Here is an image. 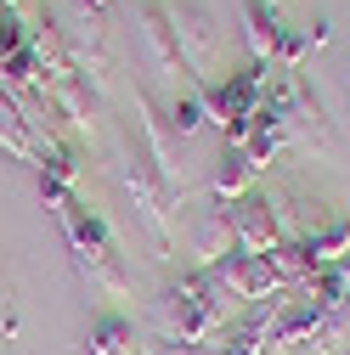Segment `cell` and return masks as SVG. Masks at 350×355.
<instances>
[{
    "label": "cell",
    "mask_w": 350,
    "mask_h": 355,
    "mask_svg": "<svg viewBox=\"0 0 350 355\" xmlns=\"http://www.w3.org/2000/svg\"><path fill=\"white\" fill-rule=\"evenodd\" d=\"M0 333H6V338L17 333V316H12V304H6V293H0Z\"/></svg>",
    "instance_id": "d6986e66"
},
{
    "label": "cell",
    "mask_w": 350,
    "mask_h": 355,
    "mask_svg": "<svg viewBox=\"0 0 350 355\" xmlns=\"http://www.w3.org/2000/svg\"><path fill=\"white\" fill-rule=\"evenodd\" d=\"M142 34H147V51H153L158 73H175V79H181V73H187V57H181V46H175V28H169V12H164V6H147V12H142Z\"/></svg>",
    "instance_id": "7c38bea8"
},
{
    "label": "cell",
    "mask_w": 350,
    "mask_h": 355,
    "mask_svg": "<svg viewBox=\"0 0 350 355\" xmlns=\"http://www.w3.org/2000/svg\"><path fill=\"white\" fill-rule=\"evenodd\" d=\"M339 271H344V282H350V254H344V259H339Z\"/></svg>",
    "instance_id": "44dd1931"
},
{
    "label": "cell",
    "mask_w": 350,
    "mask_h": 355,
    "mask_svg": "<svg viewBox=\"0 0 350 355\" xmlns=\"http://www.w3.org/2000/svg\"><path fill=\"white\" fill-rule=\"evenodd\" d=\"M169 12V28H175V46H181V57H187V73H198V85L209 79V68H215V17L198 6V0H181V6H164Z\"/></svg>",
    "instance_id": "8992f818"
},
{
    "label": "cell",
    "mask_w": 350,
    "mask_h": 355,
    "mask_svg": "<svg viewBox=\"0 0 350 355\" xmlns=\"http://www.w3.org/2000/svg\"><path fill=\"white\" fill-rule=\"evenodd\" d=\"M0 153L17 158V164H34V136H28V124L17 119L12 96H0Z\"/></svg>",
    "instance_id": "2e32d148"
},
{
    "label": "cell",
    "mask_w": 350,
    "mask_h": 355,
    "mask_svg": "<svg viewBox=\"0 0 350 355\" xmlns=\"http://www.w3.org/2000/svg\"><path fill=\"white\" fill-rule=\"evenodd\" d=\"M113 175H119V187H124L130 209H136L142 232L153 237V248H169V243H175V203H181V198L164 187V175L153 169V158H147V153H136V147H124Z\"/></svg>",
    "instance_id": "3957f363"
},
{
    "label": "cell",
    "mask_w": 350,
    "mask_h": 355,
    "mask_svg": "<svg viewBox=\"0 0 350 355\" xmlns=\"http://www.w3.org/2000/svg\"><path fill=\"white\" fill-rule=\"evenodd\" d=\"M51 214H57V226H62V237H68V254H74V265H79V277L91 282V288H102V293H113V299H124V293H130V271H124V254H119V243H113V232H108V220H102L97 209H85L74 192H68Z\"/></svg>",
    "instance_id": "6da1fadb"
},
{
    "label": "cell",
    "mask_w": 350,
    "mask_h": 355,
    "mask_svg": "<svg viewBox=\"0 0 350 355\" xmlns=\"http://www.w3.org/2000/svg\"><path fill=\"white\" fill-rule=\"evenodd\" d=\"M79 6H91V12H97V6H102V0H79Z\"/></svg>",
    "instance_id": "7402d4cb"
},
{
    "label": "cell",
    "mask_w": 350,
    "mask_h": 355,
    "mask_svg": "<svg viewBox=\"0 0 350 355\" xmlns=\"http://www.w3.org/2000/svg\"><path fill=\"white\" fill-rule=\"evenodd\" d=\"M46 96H51V107H57L74 130H91V124H97V102H91V91H85V79H79V73L46 79Z\"/></svg>",
    "instance_id": "4fadbf2b"
},
{
    "label": "cell",
    "mask_w": 350,
    "mask_h": 355,
    "mask_svg": "<svg viewBox=\"0 0 350 355\" xmlns=\"http://www.w3.org/2000/svg\"><path fill=\"white\" fill-rule=\"evenodd\" d=\"M187 237H192V254H198V265L209 271L215 259H226L232 248H238V237H232V220H226V203H209V209H198L192 214V226H187Z\"/></svg>",
    "instance_id": "ba28073f"
},
{
    "label": "cell",
    "mask_w": 350,
    "mask_h": 355,
    "mask_svg": "<svg viewBox=\"0 0 350 355\" xmlns=\"http://www.w3.org/2000/svg\"><path fill=\"white\" fill-rule=\"evenodd\" d=\"M226 220H232V237H238L243 254H272V248L283 243V232H277V209H272L266 192H243V198H232V203H226Z\"/></svg>",
    "instance_id": "52a82bcc"
},
{
    "label": "cell",
    "mask_w": 350,
    "mask_h": 355,
    "mask_svg": "<svg viewBox=\"0 0 350 355\" xmlns=\"http://www.w3.org/2000/svg\"><path fill=\"white\" fill-rule=\"evenodd\" d=\"M254 175H260V169L249 164V153L226 141V153L209 164V192H215V203H232V198L254 192Z\"/></svg>",
    "instance_id": "9c48e42d"
},
{
    "label": "cell",
    "mask_w": 350,
    "mask_h": 355,
    "mask_svg": "<svg viewBox=\"0 0 350 355\" xmlns=\"http://www.w3.org/2000/svg\"><path fill=\"white\" fill-rule=\"evenodd\" d=\"M203 91V107H209V119L226 130V141L238 147L243 141V130H249V119L260 113V102H266V62H243L238 73H226V79H203L198 85Z\"/></svg>",
    "instance_id": "277c9868"
},
{
    "label": "cell",
    "mask_w": 350,
    "mask_h": 355,
    "mask_svg": "<svg viewBox=\"0 0 350 355\" xmlns=\"http://www.w3.org/2000/svg\"><path fill=\"white\" fill-rule=\"evenodd\" d=\"M272 6H277V0H272Z\"/></svg>",
    "instance_id": "cb8c5ba5"
},
{
    "label": "cell",
    "mask_w": 350,
    "mask_h": 355,
    "mask_svg": "<svg viewBox=\"0 0 350 355\" xmlns=\"http://www.w3.org/2000/svg\"><path fill=\"white\" fill-rule=\"evenodd\" d=\"M243 28H249V57L272 68L277 40H283V17H277V6H272V0H243Z\"/></svg>",
    "instance_id": "30bf717a"
},
{
    "label": "cell",
    "mask_w": 350,
    "mask_h": 355,
    "mask_svg": "<svg viewBox=\"0 0 350 355\" xmlns=\"http://www.w3.org/2000/svg\"><path fill=\"white\" fill-rule=\"evenodd\" d=\"M158 322L164 333L158 338H175V344H215L226 333V293L215 288V277L203 271H187V277H175L164 293H158Z\"/></svg>",
    "instance_id": "7a4b0ae2"
},
{
    "label": "cell",
    "mask_w": 350,
    "mask_h": 355,
    "mask_svg": "<svg viewBox=\"0 0 350 355\" xmlns=\"http://www.w3.org/2000/svg\"><path fill=\"white\" fill-rule=\"evenodd\" d=\"M85 349L91 355H136V327H130V316L102 310L91 322V333H85Z\"/></svg>",
    "instance_id": "5bb4252c"
},
{
    "label": "cell",
    "mask_w": 350,
    "mask_h": 355,
    "mask_svg": "<svg viewBox=\"0 0 350 355\" xmlns=\"http://www.w3.org/2000/svg\"><path fill=\"white\" fill-rule=\"evenodd\" d=\"M339 355H350V338H344V349H339Z\"/></svg>",
    "instance_id": "603a6c76"
},
{
    "label": "cell",
    "mask_w": 350,
    "mask_h": 355,
    "mask_svg": "<svg viewBox=\"0 0 350 355\" xmlns=\"http://www.w3.org/2000/svg\"><path fill=\"white\" fill-rule=\"evenodd\" d=\"M305 254H311V265H317V271H322V265H339L344 254H350V214H322L317 220V226H311V237H305L299 243Z\"/></svg>",
    "instance_id": "8fae6325"
},
{
    "label": "cell",
    "mask_w": 350,
    "mask_h": 355,
    "mask_svg": "<svg viewBox=\"0 0 350 355\" xmlns=\"http://www.w3.org/2000/svg\"><path fill=\"white\" fill-rule=\"evenodd\" d=\"M209 277H215V288L226 293V304H266V299H283V282H277V271H272V259L266 254H243V248H232L226 259H215L209 265Z\"/></svg>",
    "instance_id": "5b68a950"
},
{
    "label": "cell",
    "mask_w": 350,
    "mask_h": 355,
    "mask_svg": "<svg viewBox=\"0 0 350 355\" xmlns=\"http://www.w3.org/2000/svg\"><path fill=\"white\" fill-rule=\"evenodd\" d=\"M169 124H175V136H181V141L192 136V130H203V124H209V107H203V91H198V85L169 102Z\"/></svg>",
    "instance_id": "e0dca14e"
},
{
    "label": "cell",
    "mask_w": 350,
    "mask_h": 355,
    "mask_svg": "<svg viewBox=\"0 0 350 355\" xmlns=\"http://www.w3.org/2000/svg\"><path fill=\"white\" fill-rule=\"evenodd\" d=\"M34 169L51 175V181H62V187H74V181H79V153H74L62 136H40V141H34Z\"/></svg>",
    "instance_id": "9a60e30c"
},
{
    "label": "cell",
    "mask_w": 350,
    "mask_h": 355,
    "mask_svg": "<svg viewBox=\"0 0 350 355\" xmlns=\"http://www.w3.org/2000/svg\"><path fill=\"white\" fill-rule=\"evenodd\" d=\"M0 6H6V12H17V6H28V0H0Z\"/></svg>",
    "instance_id": "ffe728a7"
},
{
    "label": "cell",
    "mask_w": 350,
    "mask_h": 355,
    "mask_svg": "<svg viewBox=\"0 0 350 355\" xmlns=\"http://www.w3.org/2000/svg\"><path fill=\"white\" fill-rule=\"evenodd\" d=\"M142 355H215L209 344H175V338H153L142 344Z\"/></svg>",
    "instance_id": "ac0fdd59"
}]
</instances>
